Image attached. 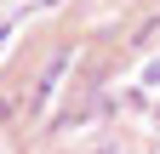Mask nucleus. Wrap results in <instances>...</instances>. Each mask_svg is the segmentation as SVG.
<instances>
[{"label": "nucleus", "instance_id": "obj_1", "mask_svg": "<svg viewBox=\"0 0 160 154\" xmlns=\"http://www.w3.org/2000/svg\"><path fill=\"white\" fill-rule=\"evenodd\" d=\"M63 69H69V46H57V51L46 57V63H40V74H34V86L23 91V108H29V114H40V108L52 103V91H57V80H63Z\"/></svg>", "mask_w": 160, "mask_h": 154}]
</instances>
